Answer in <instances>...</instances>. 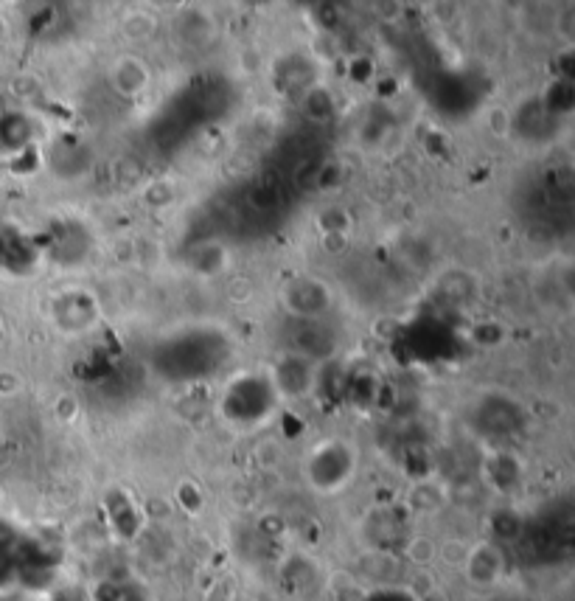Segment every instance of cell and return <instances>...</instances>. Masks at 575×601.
I'll return each mask as SVG.
<instances>
[]
</instances>
